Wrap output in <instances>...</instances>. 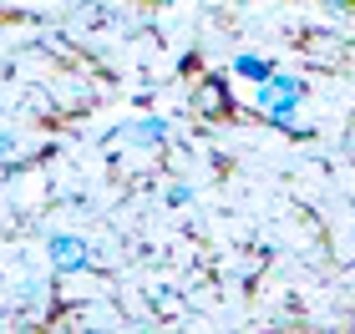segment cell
Masks as SVG:
<instances>
[{
	"mask_svg": "<svg viewBox=\"0 0 355 334\" xmlns=\"http://www.w3.org/2000/svg\"><path fill=\"white\" fill-rule=\"evenodd\" d=\"M51 259L61 263V268H76L87 259V248H82V238H71V233H56L51 238Z\"/></svg>",
	"mask_w": 355,
	"mask_h": 334,
	"instance_id": "1",
	"label": "cell"
},
{
	"mask_svg": "<svg viewBox=\"0 0 355 334\" xmlns=\"http://www.w3.org/2000/svg\"><path fill=\"white\" fill-rule=\"evenodd\" d=\"M203 106L214 111V117L223 111V86H218V82H208V86H203Z\"/></svg>",
	"mask_w": 355,
	"mask_h": 334,
	"instance_id": "2",
	"label": "cell"
},
{
	"mask_svg": "<svg viewBox=\"0 0 355 334\" xmlns=\"http://www.w3.org/2000/svg\"><path fill=\"white\" fill-rule=\"evenodd\" d=\"M239 71H249V76H254V82H264V66H259V61H249V56H244V61H239Z\"/></svg>",
	"mask_w": 355,
	"mask_h": 334,
	"instance_id": "3",
	"label": "cell"
}]
</instances>
